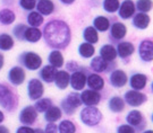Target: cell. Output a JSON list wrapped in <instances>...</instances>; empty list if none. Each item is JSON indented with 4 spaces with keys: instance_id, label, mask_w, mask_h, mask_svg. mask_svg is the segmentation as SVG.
I'll return each instance as SVG.
<instances>
[{
    "instance_id": "obj_36",
    "label": "cell",
    "mask_w": 153,
    "mask_h": 133,
    "mask_svg": "<svg viewBox=\"0 0 153 133\" xmlns=\"http://www.w3.org/2000/svg\"><path fill=\"white\" fill-rule=\"evenodd\" d=\"M76 128L75 124L71 121H62L59 125V132L60 133H75Z\"/></svg>"
},
{
    "instance_id": "obj_28",
    "label": "cell",
    "mask_w": 153,
    "mask_h": 133,
    "mask_svg": "<svg viewBox=\"0 0 153 133\" xmlns=\"http://www.w3.org/2000/svg\"><path fill=\"white\" fill-rule=\"evenodd\" d=\"M109 107L112 112H121L125 107V103L120 97H112L109 102Z\"/></svg>"
},
{
    "instance_id": "obj_46",
    "label": "cell",
    "mask_w": 153,
    "mask_h": 133,
    "mask_svg": "<svg viewBox=\"0 0 153 133\" xmlns=\"http://www.w3.org/2000/svg\"><path fill=\"white\" fill-rule=\"evenodd\" d=\"M2 66H4V56L0 54V69L2 68Z\"/></svg>"
},
{
    "instance_id": "obj_41",
    "label": "cell",
    "mask_w": 153,
    "mask_h": 133,
    "mask_svg": "<svg viewBox=\"0 0 153 133\" xmlns=\"http://www.w3.org/2000/svg\"><path fill=\"white\" fill-rule=\"evenodd\" d=\"M118 133H135L134 129L129 126V125H121L120 128L118 129Z\"/></svg>"
},
{
    "instance_id": "obj_25",
    "label": "cell",
    "mask_w": 153,
    "mask_h": 133,
    "mask_svg": "<svg viewBox=\"0 0 153 133\" xmlns=\"http://www.w3.org/2000/svg\"><path fill=\"white\" fill-rule=\"evenodd\" d=\"M49 61L55 68H60L64 64V58L59 51H52L49 56Z\"/></svg>"
},
{
    "instance_id": "obj_45",
    "label": "cell",
    "mask_w": 153,
    "mask_h": 133,
    "mask_svg": "<svg viewBox=\"0 0 153 133\" xmlns=\"http://www.w3.org/2000/svg\"><path fill=\"white\" fill-rule=\"evenodd\" d=\"M0 133H9V131L5 126H0Z\"/></svg>"
},
{
    "instance_id": "obj_10",
    "label": "cell",
    "mask_w": 153,
    "mask_h": 133,
    "mask_svg": "<svg viewBox=\"0 0 153 133\" xmlns=\"http://www.w3.org/2000/svg\"><path fill=\"white\" fill-rule=\"evenodd\" d=\"M69 81H71V87L75 90H81L84 88L86 83V77L82 72H74L71 77H69Z\"/></svg>"
},
{
    "instance_id": "obj_39",
    "label": "cell",
    "mask_w": 153,
    "mask_h": 133,
    "mask_svg": "<svg viewBox=\"0 0 153 133\" xmlns=\"http://www.w3.org/2000/svg\"><path fill=\"white\" fill-rule=\"evenodd\" d=\"M151 7H152L151 0H138L137 1V8L143 12L149 11L151 9Z\"/></svg>"
},
{
    "instance_id": "obj_16",
    "label": "cell",
    "mask_w": 153,
    "mask_h": 133,
    "mask_svg": "<svg viewBox=\"0 0 153 133\" xmlns=\"http://www.w3.org/2000/svg\"><path fill=\"white\" fill-rule=\"evenodd\" d=\"M100 53H101V56L103 58L105 61H112V60H115L116 56H117V51L111 45H104V46H102Z\"/></svg>"
},
{
    "instance_id": "obj_27",
    "label": "cell",
    "mask_w": 153,
    "mask_h": 133,
    "mask_svg": "<svg viewBox=\"0 0 153 133\" xmlns=\"http://www.w3.org/2000/svg\"><path fill=\"white\" fill-rule=\"evenodd\" d=\"M15 20V14L9 9H4L0 11V23L9 25Z\"/></svg>"
},
{
    "instance_id": "obj_18",
    "label": "cell",
    "mask_w": 153,
    "mask_h": 133,
    "mask_svg": "<svg viewBox=\"0 0 153 133\" xmlns=\"http://www.w3.org/2000/svg\"><path fill=\"white\" fill-rule=\"evenodd\" d=\"M88 85L93 90H100V89L103 88L104 81L103 79L98 75H91L88 79Z\"/></svg>"
},
{
    "instance_id": "obj_1",
    "label": "cell",
    "mask_w": 153,
    "mask_h": 133,
    "mask_svg": "<svg viewBox=\"0 0 153 133\" xmlns=\"http://www.w3.org/2000/svg\"><path fill=\"white\" fill-rule=\"evenodd\" d=\"M44 39L52 48H65L71 41V31L66 23L52 20L44 27Z\"/></svg>"
},
{
    "instance_id": "obj_15",
    "label": "cell",
    "mask_w": 153,
    "mask_h": 133,
    "mask_svg": "<svg viewBox=\"0 0 153 133\" xmlns=\"http://www.w3.org/2000/svg\"><path fill=\"white\" fill-rule=\"evenodd\" d=\"M56 85L57 87L60 89H65L67 88L68 83H69V75L66 71H59L57 72L56 75Z\"/></svg>"
},
{
    "instance_id": "obj_40",
    "label": "cell",
    "mask_w": 153,
    "mask_h": 133,
    "mask_svg": "<svg viewBox=\"0 0 153 133\" xmlns=\"http://www.w3.org/2000/svg\"><path fill=\"white\" fill-rule=\"evenodd\" d=\"M21 6L26 10H31L35 7V0H21Z\"/></svg>"
},
{
    "instance_id": "obj_5",
    "label": "cell",
    "mask_w": 153,
    "mask_h": 133,
    "mask_svg": "<svg viewBox=\"0 0 153 133\" xmlns=\"http://www.w3.org/2000/svg\"><path fill=\"white\" fill-rule=\"evenodd\" d=\"M146 96L137 93V91H127L125 94V100L127 102V104L131 106H140L142 105L143 103L146 102Z\"/></svg>"
},
{
    "instance_id": "obj_8",
    "label": "cell",
    "mask_w": 153,
    "mask_h": 133,
    "mask_svg": "<svg viewBox=\"0 0 153 133\" xmlns=\"http://www.w3.org/2000/svg\"><path fill=\"white\" fill-rule=\"evenodd\" d=\"M81 99H82V103L86 104L88 106H94L100 103L101 96L94 90H85L81 96Z\"/></svg>"
},
{
    "instance_id": "obj_7",
    "label": "cell",
    "mask_w": 153,
    "mask_h": 133,
    "mask_svg": "<svg viewBox=\"0 0 153 133\" xmlns=\"http://www.w3.org/2000/svg\"><path fill=\"white\" fill-rule=\"evenodd\" d=\"M140 56L144 61H152L153 59V43L151 41H143L140 45Z\"/></svg>"
},
{
    "instance_id": "obj_23",
    "label": "cell",
    "mask_w": 153,
    "mask_h": 133,
    "mask_svg": "<svg viewBox=\"0 0 153 133\" xmlns=\"http://www.w3.org/2000/svg\"><path fill=\"white\" fill-rule=\"evenodd\" d=\"M111 35L117 39H123L126 35V27L121 23H116L111 27Z\"/></svg>"
},
{
    "instance_id": "obj_50",
    "label": "cell",
    "mask_w": 153,
    "mask_h": 133,
    "mask_svg": "<svg viewBox=\"0 0 153 133\" xmlns=\"http://www.w3.org/2000/svg\"><path fill=\"white\" fill-rule=\"evenodd\" d=\"M144 133H152V131H146V132H144Z\"/></svg>"
},
{
    "instance_id": "obj_37",
    "label": "cell",
    "mask_w": 153,
    "mask_h": 133,
    "mask_svg": "<svg viewBox=\"0 0 153 133\" xmlns=\"http://www.w3.org/2000/svg\"><path fill=\"white\" fill-rule=\"evenodd\" d=\"M103 7L108 12H115L119 8V1L118 0H104Z\"/></svg>"
},
{
    "instance_id": "obj_34",
    "label": "cell",
    "mask_w": 153,
    "mask_h": 133,
    "mask_svg": "<svg viewBox=\"0 0 153 133\" xmlns=\"http://www.w3.org/2000/svg\"><path fill=\"white\" fill-rule=\"evenodd\" d=\"M142 121V114L138 111H131L127 115V122L131 125H138Z\"/></svg>"
},
{
    "instance_id": "obj_24",
    "label": "cell",
    "mask_w": 153,
    "mask_h": 133,
    "mask_svg": "<svg viewBox=\"0 0 153 133\" xmlns=\"http://www.w3.org/2000/svg\"><path fill=\"white\" fill-rule=\"evenodd\" d=\"M133 52H134V45L129 42H123L118 45V54L121 58H126V56H131Z\"/></svg>"
},
{
    "instance_id": "obj_3",
    "label": "cell",
    "mask_w": 153,
    "mask_h": 133,
    "mask_svg": "<svg viewBox=\"0 0 153 133\" xmlns=\"http://www.w3.org/2000/svg\"><path fill=\"white\" fill-rule=\"evenodd\" d=\"M101 117H102V114L100 113V111L95 107H92V106H88L81 113L82 122L86 125H90V126L97 125L101 121Z\"/></svg>"
},
{
    "instance_id": "obj_9",
    "label": "cell",
    "mask_w": 153,
    "mask_h": 133,
    "mask_svg": "<svg viewBox=\"0 0 153 133\" xmlns=\"http://www.w3.org/2000/svg\"><path fill=\"white\" fill-rule=\"evenodd\" d=\"M36 117H38V114H36L35 108L32 106H27L22 111L21 115H19V120L24 124H32L35 122Z\"/></svg>"
},
{
    "instance_id": "obj_12",
    "label": "cell",
    "mask_w": 153,
    "mask_h": 133,
    "mask_svg": "<svg viewBox=\"0 0 153 133\" xmlns=\"http://www.w3.org/2000/svg\"><path fill=\"white\" fill-rule=\"evenodd\" d=\"M110 80H111V83L115 87H123L127 83V76H126V73L124 71L116 70V71L112 72Z\"/></svg>"
},
{
    "instance_id": "obj_43",
    "label": "cell",
    "mask_w": 153,
    "mask_h": 133,
    "mask_svg": "<svg viewBox=\"0 0 153 133\" xmlns=\"http://www.w3.org/2000/svg\"><path fill=\"white\" fill-rule=\"evenodd\" d=\"M45 133H57V126L53 123H49L45 128Z\"/></svg>"
},
{
    "instance_id": "obj_47",
    "label": "cell",
    "mask_w": 153,
    "mask_h": 133,
    "mask_svg": "<svg viewBox=\"0 0 153 133\" xmlns=\"http://www.w3.org/2000/svg\"><path fill=\"white\" fill-rule=\"evenodd\" d=\"M64 4H66V5H69V4H71V2H74V0H61Z\"/></svg>"
},
{
    "instance_id": "obj_17",
    "label": "cell",
    "mask_w": 153,
    "mask_h": 133,
    "mask_svg": "<svg viewBox=\"0 0 153 133\" xmlns=\"http://www.w3.org/2000/svg\"><path fill=\"white\" fill-rule=\"evenodd\" d=\"M133 24L136 26L137 28H141V29H144L149 26L150 24V17L146 15V14H137L136 16L134 17V20H133Z\"/></svg>"
},
{
    "instance_id": "obj_2",
    "label": "cell",
    "mask_w": 153,
    "mask_h": 133,
    "mask_svg": "<svg viewBox=\"0 0 153 133\" xmlns=\"http://www.w3.org/2000/svg\"><path fill=\"white\" fill-rule=\"evenodd\" d=\"M0 105L8 111H13L17 105L16 96L8 87L0 85Z\"/></svg>"
},
{
    "instance_id": "obj_22",
    "label": "cell",
    "mask_w": 153,
    "mask_h": 133,
    "mask_svg": "<svg viewBox=\"0 0 153 133\" xmlns=\"http://www.w3.org/2000/svg\"><path fill=\"white\" fill-rule=\"evenodd\" d=\"M55 9V6L50 0H41L38 4V10L43 15H50Z\"/></svg>"
},
{
    "instance_id": "obj_32",
    "label": "cell",
    "mask_w": 153,
    "mask_h": 133,
    "mask_svg": "<svg viewBox=\"0 0 153 133\" xmlns=\"http://www.w3.org/2000/svg\"><path fill=\"white\" fill-rule=\"evenodd\" d=\"M84 39L88 41V43H97L98 42V33L97 29L93 27H88L84 31Z\"/></svg>"
},
{
    "instance_id": "obj_13",
    "label": "cell",
    "mask_w": 153,
    "mask_h": 133,
    "mask_svg": "<svg viewBox=\"0 0 153 133\" xmlns=\"http://www.w3.org/2000/svg\"><path fill=\"white\" fill-rule=\"evenodd\" d=\"M135 11V6H134V2L131 0H125L123 2V5L120 7V10H119V15L123 18H129L131 16H133Z\"/></svg>"
},
{
    "instance_id": "obj_38",
    "label": "cell",
    "mask_w": 153,
    "mask_h": 133,
    "mask_svg": "<svg viewBox=\"0 0 153 133\" xmlns=\"http://www.w3.org/2000/svg\"><path fill=\"white\" fill-rule=\"evenodd\" d=\"M50 106H51V100L49 98H44V99L39 100L36 103V105H35V108H36V111L43 113V112H45L49 108Z\"/></svg>"
},
{
    "instance_id": "obj_11",
    "label": "cell",
    "mask_w": 153,
    "mask_h": 133,
    "mask_svg": "<svg viewBox=\"0 0 153 133\" xmlns=\"http://www.w3.org/2000/svg\"><path fill=\"white\" fill-rule=\"evenodd\" d=\"M9 80L14 85H17V86L23 83V81L25 80V72H24V70L19 66L13 68L9 71Z\"/></svg>"
},
{
    "instance_id": "obj_48",
    "label": "cell",
    "mask_w": 153,
    "mask_h": 133,
    "mask_svg": "<svg viewBox=\"0 0 153 133\" xmlns=\"http://www.w3.org/2000/svg\"><path fill=\"white\" fill-rule=\"evenodd\" d=\"M2 121H4V114L0 112V123L2 122Z\"/></svg>"
},
{
    "instance_id": "obj_14",
    "label": "cell",
    "mask_w": 153,
    "mask_h": 133,
    "mask_svg": "<svg viewBox=\"0 0 153 133\" xmlns=\"http://www.w3.org/2000/svg\"><path fill=\"white\" fill-rule=\"evenodd\" d=\"M146 81H148L146 76L142 73H137L131 78V86L134 89H143L146 85Z\"/></svg>"
},
{
    "instance_id": "obj_42",
    "label": "cell",
    "mask_w": 153,
    "mask_h": 133,
    "mask_svg": "<svg viewBox=\"0 0 153 133\" xmlns=\"http://www.w3.org/2000/svg\"><path fill=\"white\" fill-rule=\"evenodd\" d=\"M61 104H62V108H64V111H65L67 114H73V113L75 112V111H74L75 108H73L71 105H68V104L66 103V100H64Z\"/></svg>"
},
{
    "instance_id": "obj_20",
    "label": "cell",
    "mask_w": 153,
    "mask_h": 133,
    "mask_svg": "<svg viewBox=\"0 0 153 133\" xmlns=\"http://www.w3.org/2000/svg\"><path fill=\"white\" fill-rule=\"evenodd\" d=\"M56 75H57V70H56L55 66H44L43 69H42V71H41V77H42V79H43L44 81H47V83L53 81Z\"/></svg>"
},
{
    "instance_id": "obj_44",
    "label": "cell",
    "mask_w": 153,
    "mask_h": 133,
    "mask_svg": "<svg viewBox=\"0 0 153 133\" xmlns=\"http://www.w3.org/2000/svg\"><path fill=\"white\" fill-rule=\"evenodd\" d=\"M17 133H34V130L27 126H22L17 130Z\"/></svg>"
},
{
    "instance_id": "obj_4",
    "label": "cell",
    "mask_w": 153,
    "mask_h": 133,
    "mask_svg": "<svg viewBox=\"0 0 153 133\" xmlns=\"http://www.w3.org/2000/svg\"><path fill=\"white\" fill-rule=\"evenodd\" d=\"M43 94V85L38 79H32L28 83V96L33 100L39 99Z\"/></svg>"
},
{
    "instance_id": "obj_49",
    "label": "cell",
    "mask_w": 153,
    "mask_h": 133,
    "mask_svg": "<svg viewBox=\"0 0 153 133\" xmlns=\"http://www.w3.org/2000/svg\"><path fill=\"white\" fill-rule=\"evenodd\" d=\"M34 133H44V132L42 131V130H40V129H38L36 131H34Z\"/></svg>"
},
{
    "instance_id": "obj_30",
    "label": "cell",
    "mask_w": 153,
    "mask_h": 133,
    "mask_svg": "<svg viewBox=\"0 0 153 133\" xmlns=\"http://www.w3.org/2000/svg\"><path fill=\"white\" fill-rule=\"evenodd\" d=\"M78 52L83 58H90L94 54V48L91 43H83L78 48Z\"/></svg>"
},
{
    "instance_id": "obj_19",
    "label": "cell",
    "mask_w": 153,
    "mask_h": 133,
    "mask_svg": "<svg viewBox=\"0 0 153 133\" xmlns=\"http://www.w3.org/2000/svg\"><path fill=\"white\" fill-rule=\"evenodd\" d=\"M45 112V120L48 122H56L61 117V111L57 106H50Z\"/></svg>"
},
{
    "instance_id": "obj_21",
    "label": "cell",
    "mask_w": 153,
    "mask_h": 133,
    "mask_svg": "<svg viewBox=\"0 0 153 133\" xmlns=\"http://www.w3.org/2000/svg\"><path fill=\"white\" fill-rule=\"evenodd\" d=\"M24 37L27 39L28 42L34 43V42H38L39 39H41V32L35 27L26 28L25 32H24Z\"/></svg>"
},
{
    "instance_id": "obj_6",
    "label": "cell",
    "mask_w": 153,
    "mask_h": 133,
    "mask_svg": "<svg viewBox=\"0 0 153 133\" xmlns=\"http://www.w3.org/2000/svg\"><path fill=\"white\" fill-rule=\"evenodd\" d=\"M24 64L30 70H36L42 64V60L36 53L28 52V53H26L25 58H24Z\"/></svg>"
},
{
    "instance_id": "obj_33",
    "label": "cell",
    "mask_w": 153,
    "mask_h": 133,
    "mask_svg": "<svg viewBox=\"0 0 153 133\" xmlns=\"http://www.w3.org/2000/svg\"><path fill=\"white\" fill-rule=\"evenodd\" d=\"M65 100H66V103H67L68 105H71L73 108H76V107L81 106V104H82V99H81L79 95L76 94V93H73V94L68 95V97H67Z\"/></svg>"
},
{
    "instance_id": "obj_29",
    "label": "cell",
    "mask_w": 153,
    "mask_h": 133,
    "mask_svg": "<svg viewBox=\"0 0 153 133\" xmlns=\"http://www.w3.org/2000/svg\"><path fill=\"white\" fill-rule=\"evenodd\" d=\"M94 27L100 32H105L109 28V20L103 16H99L94 19Z\"/></svg>"
},
{
    "instance_id": "obj_31",
    "label": "cell",
    "mask_w": 153,
    "mask_h": 133,
    "mask_svg": "<svg viewBox=\"0 0 153 133\" xmlns=\"http://www.w3.org/2000/svg\"><path fill=\"white\" fill-rule=\"evenodd\" d=\"M13 45H14V41L9 35H7V34L0 35V49L1 50H10Z\"/></svg>"
},
{
    "instance_id": "obj_35",
    "label": "cell",
    "mask_w": 153,
    "mask_h": 133,
    "mask_svg": "<svg viewBox=\"0 0 153 133\" xmlns=\"http://www.w3.org/2000/svg\"><path fill=\"white\" fill-rule=\"evenodd\" d=\"M28 23L30 25H32L33 27H38L43 23V17L41 16L39 12H31L28 15Z\"/></svg>"
},
{
    "instance_id": "obj_26",
    "label": "cell",
    "mask_w": 153,
    "mask_h": 133,
    "mask_svg": "<svg viewBox=\"0 0 153 133\" xmlns=\"http://www.w3.org/2000/svg\"><path fill=\"white\" fill-rule=\"evenodd\" d=\"M91 68H92L94 71L102 72L107 69V61L104 60L102 56H97L91 62Z\"/></svg>"
}]
</instances>
